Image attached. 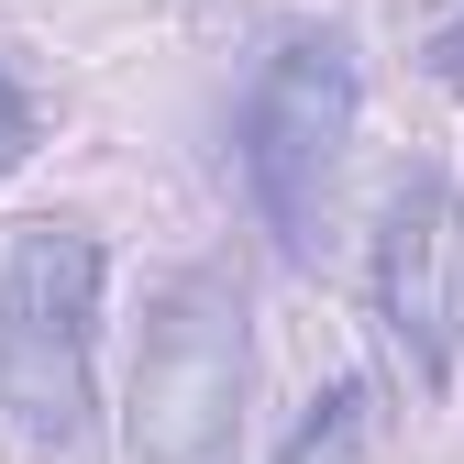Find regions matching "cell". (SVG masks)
<instances>
[{
  "label": "cell",
  "instance_id": "1",
  "mask_svg": "<svg viewBox=\"0 0 464 464\" xmlns=\"http://www.w3.org/2000/svg\"><path fill=\"white\" fill-rule=\"evenodd\" d=\"M100 232L89 221H23L0 266V410L34 453L89 442V343H100Z\"/></svg>",
  "mask_w": 464,
  "mask_h": 464
},
{
  "label": "cell",
  "instance_id": "3",
  "mask_svg": "<svg viewBox=\"0 0 464 464\" xmlns=\"http://www.w3.org/2000/svg\"><path fill=\"white\" fill-rule=\"evenodd\" d=\"M244 420V299L221 276H178L133 354V453L144 464H221Z\"/></svg>",
  "mask_w": 464,
  "mask_h": 464
},
{
  "label": "cell",
  "instance_id": "5",
  "mask_svg": "<svg viewBox=\"0 0 464 464\" xmlns=\"http://www.w3.org/2000/svg\"><path fill=\"white\" fill-rule=\"evenodd\" d=\"M276 464H387V410H376V387H365V376H343L321 410L287 431Z\"/></svg>",
  "mask_w": 464,
  "mask_h": 464
},
{
  "label": "cell",
  "instance_id": "2",
  "mask_svg": "<svg viewBox=\"0 0 464 464\" xmlns=\"http://www.w3.org/2000/svg\"><path fill=\"white\" fill-rule=\"evenodd\" d=\"M354 144V44L343 34H287L244 100V188L276 232V255H321L332 178Z\"/></svg>",
  "mask_w": 464,
  "mask_h": 464
},
{
  "label": "cell",
  "instance_id": "7",
  "mask_svg": "<svg viewBox=\"0 0 464 464\" xmlns=\"http://www.w3.org/2000/svg\"><path fill=\"white\" fill-rule=\"evenodd\" d=\"M431 78H442V89H464V12L431 34Z\"/></svg>",
  "mask_w": 464,
  "mask_h": 464
},
{
  "label": "cell",
  "instance_id": "6",
  "mask_svg": "<svg viewBox=\"0 0 464 464\" xmlns=\"http://www.w3.org/2000/svg\"><path fill=\"white\" fill-rule=\"evenodd\" d=\"M23 155H34V89H23L12 67H0V178H12Z\"/></svg>",
  "mask_w": 464,
  "mask_h": 464
},
{
  "label": "cell",
  "instance_id": "4",
  "mask_svg": "<svg viewBox=\"0 0 464 464\" xmlns=\"http://www.w3.org/2000/svg\"><path fill=\"white\" fill-rule=\"evenodd\" d=\"M376 310H387L398 343H410V365L442 387L453 354H464V199H453L442 166H420V178L387 199V232H376Z\"/></svg>",
  "mask_w": 464,
  "mask_h": 464
}]
</instances>
